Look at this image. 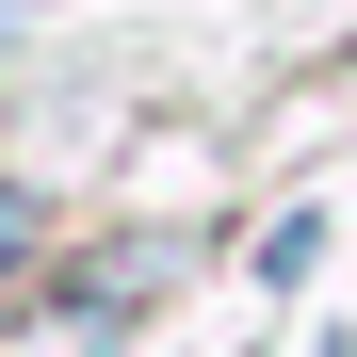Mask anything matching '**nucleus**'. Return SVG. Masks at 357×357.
<instances>
[{"label": "nucleus", "mask_w": 357, "mask_h": 357, "mask_svg": "<svg viewBox=\"0 0 357 357\" xmlns=\"http://www.w3.org/2000/svg\"><path fill=\"white\" fill-rule=\"evenodd\" d=\"M17 17H33V0H0V33H17Z\"/></svg>", "instance_id": "1"}]
</instances>
